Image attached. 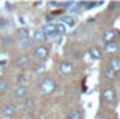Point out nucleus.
Instances as JSON below:
<instances>
[{"label":"nucleus","instance_id":"17","mask_svg":"<svg viewBox=\"0 0 120 119\" xmlns=\"http://www.w3.org/2000/svg\"><path fill=\"white\" fill-rule=\"evenodd\" d=\"M32 39H34V42H38L39 45H42V44H45V42L48 41V36H46V34L42 30H38V31H35Z\"/></svg>","mask_w":120,"mask_h":119},{"label":"nucleus","instance_id":"11","mask_svg":"<svg viewBox=\"0 0 120 119\" xmlns=\"http://www.w3.org/2000/svg\"><path fill=\"white\" fill-rule=\"evenodd\" d=\"M64 119H84V112H82L81 108H77V107L71 108V109L67 111Z\"/></svg>","mask_w":120,"mask_h":119},{"label":"nucleus","instance_id":"2","mask_svg":"<svg viewBox=\"0 0 120 119\" xmlns=\"http://www.w3.org/2000/svg\"><path fill=\"white\" fill-rule=\"evenodd\" d=\"M49 56H50V46L46 45V44L36 45V46L32 49V58L36 60V62H39V63L46 62Z\"/></svg>","mask_w":120,"mask_h":119},{"label":"nucleus","instance_id":"19","mask_svg":"<svg viewBox=\"0 0 120 119\" xmlns=\"http://www.w3.org/2000/svg\"><path fill=\"white\" fill-rule=\"evenodd\" d=\"M14 42H15V39H14V36L11 34H4L1 36V45H3V48H10V46L14 45Z\"/></svg>","mask_w":120,"mask_h":119},{"label":"nucleus","instance_id":"6","mask_svg":"<svg viewBox=\"0 0 120 119\" xmlns=\"http://www.w3.org/2000/svg\"><path fill=\"white\" fill-rule=\"evenodd\" d=\"M102 51H103V53H106V55H110V56H113V55H117V52L120 51V42H119V41L106 42V44H103V46H102Z\"/></svg>","mask_w":120,"mask_h":119},{"label":"nucleus","instance_id":"18","mask_svg":"<svg viewBox=\"0 0 120 119\" xmlns=\"http://www.w3.org/2000/svg\"><path fill=\"white\" fill-rule=\"evenodd\" d=\"M22 107L27 109V111H32L36 108V99L34 97H27L25 99H22Z\"/></svg>","mask_w":120,"mask_h":119},{"label":"nucleus","instance_id":"15","mask_svg":"<svg viewBox=\"0 0 120 119\" xmlns=\"http://www.w3.org/2000/svg\"><path fill=\"white\" fill-rule=\"evenodd\" d=\"M108 66L112 67L116 73H120V55H113L108 60Z\"/></svg>","mask_w":120,"mask_h":119},{"label":"nucleus","instance_id":"16","mask_svg":"<svg viewBox=\"0 0 120 119\" xmlns=\"http://www.w3.org/2000/svg\"><path fill=\"white\" fill-rule=\"evenodd\" d=\"M103 76H105V79H108V80H110V81H115V80H117V77H119V73H116L112 67H109L108 64L103 67Z\"/></svg>","mask_w":120,"mask_h":119},{"label":"nucleus","instance_id":"23","mask_svg":"<svg viewBox=\"0 0 120 119\" xmlns=\"http://www.w3.org/2000/svg\"><path fill=\"white\" fill-rule=\"evenodd\" d=\"M95 119H112V116L108 114V111L101 109V111H98V114L95 115Z\"/></svg>","mask_w":120,"mask_h":119},{"label":"nucleus","instance_id":"14","mask_svg":"<svg viewBox=\"0 0 120 119\" xmlns=\"http://www.w3.org/2000/svg\"><path fill=\"white\" fill-rule=\"evenodd\" d=\"M15 38H18L20 41H25L31 38V31L27 27H20L15 30Z\"/></svg>","mask_w":120,"mask_h":119},{"label":"nucleus","instance_id":"13","mask_svg":"<svg viewBox=\"0 0 120 119\" xmlns=\"http://www.w3.org/2000/svg\"><path fill=\"white\" fill-rule=\"evenodd\" d=\"M60 23H61L63 25H66L67 28H68V27H75L77 18H75L74 16H71V14H63V16L60 17Z\"/></svg>","mask_w":120,"mask_h":119},{"label":"nucleus","instance_id":"5","mask_svg":"<svg viewBox=\"0 0 120 119\" xmlns=\"http://www.w3.org/2000/svg\"><path fill=\"white\" fill-rule=\"evenodd\" d=\"M14 66H15L18 70H21V71L28 70L31 67V56L27 55V53H22V55L17 56V59L14 60Z\"/></svg>","mask_w":120,"mask_h":119},{"label":"nucleus","instance_id":"8","mask_svg":"<svg viewBox=\"0 0 120 119\" xmlns=\"http://www.w3.org/2000/svg\"><path fill=\"white\" fill-rule=\"evenodd\" d=\"M28 92H30V90H28L27 86H18V84H15V87L13 88V97L17 98V99H25L28 97Z\"/></svg>","mask_w":120,"mask_h":119},{"label":"nucleus","instance_id":"20","mask_svg":"<svg viewBox=\"0 0 120 119\" xmlns=\"http://www.w3.org/2000/svg\"><path fill=\"white\" fill-rule=\"evenodd\" d=\"M8 90H10V83H8V80H7L4 76H0V95H1V94H6Z\"/></svg>","mask_w":120,"mask_h":119},{"label":"nucleus","instance_id":"7","mask_svg":"<svg viewBox=\"0 0 120 119\" xmlns=\"http://www.w3.org/2000/svg\"><path fill=\"white\" fill-rule=\"evenodd\" d=\"M59 70L63 76H71L74 73V63L70 60H63L59 64Z\"/></svg>","mask_w":120,"mask_h":119},{"label":"nucleus","instance_id":"1","mask_svg":"<svg viewBox=\"0 0 120 119\" xmlns=\"http://www.w3.org/2000/svg\"><path fill=\"white\" fill-rule=\"evenodd\" d=\"M38 90L43 95H52V94H55L57 91V81H56V79L52 77V76L42 77L41 81L38 83Z\"/></svg>","mask_w":120,"mask_h":119},{"label":"nucleus","instance_id":"9","mask_svg":"<svg viewBox=\"0 0 120 119\" xmlns=\"http://www.w3.org/2000/svg\"><path fill=\"white\" fill-rule=\"evenodd\" d=\"M1 112H3V115H4L6 118H13V116L17 115L18 108H17V105H15L14 102H7V104H4Z\"/></svg>","mask_w":120,"mask_h":119},{"label":"nucleus","instance_id":"4","mask_svg":"<svg viewBox=\"0 0 120 119\" xmlns=\"http://www.w3.org/2000/svg\"><path fill=\"white\" fill-rule=\"evenodd\" d=\"M101 39L106 44V42H113V41H119L120 39V30L117 28H108L102 32Z\"/></svg>","mask_w":120,"mask_h":119},{"label":"nucleus","instance_id":"12","mask_svg":"<svg viewBox=\"0 0 120 119\" xmlns=\"http://www.w3.org/2000/svg\"><path fill=\"white\" fill-rule=\"evenodd\" d=\"M82 51L80 49V48H77V46H73V48H70L68 51H67V58L71 60H80L82 58Z\"/></svg>","mask_w":120,"mask_h":119},{"label":"nucleus","instance_id":"24","mask_svg":"<svg viewBox=\"0 0 120 119\" xmlns=\"http://www.w3.org/2000/svg\"><path fill=\"white\" fill-rule=\"evenodd\" d=\"M11 25V21L8 18H4L0 16V30H4V28H8Z\"/></svg>","mask_w":120,"mask_h":119},{"label":"nucleus","instance_id":"10","mask_svg":"<svg viewBox=\"0 0 120 119\" xmlns=\"http://www.w3.org/2000/svg\"><path fill=\"white\" fill-rule=\"evenodd\" d=\"M87 52H88V55L94 60H102L103 59V55H105L103 51H102V48H99L98 45H91Z\"/></svg>","mask_w":120,"mask_h":119},{"label":"nucleus","instance_id":"3","mask_svg":"<svg viewBox=\"0 0 120 119\" xmlns=\"http://www.w3.org/2000/svg\"><path fill=\"white\" fill-rule=\"evenodd\" d=\"M101 98L105 104H109V105H116L117 102V91L115 87L112 86H108V87H103L101 91Z\"/></svg>","mask_w":120,"mask_h":119},{"label":"nucleus","instance_id":"21","mask_svg":"<svg viewBox=\"0 0 120 119\" xmlns=\"http://www.w3.org/2000/svg\"><path fill=\"white\" fill-rule=\"evenodd\" d=\"M21 49L24 51H28V49H32L34 48V39L30 38V39H25V41H21Z\"/></svg>","mask_w":120,"mask_h":119},{"label":"nucleus","instance_id":"22","mask_svg":"<svg viewBox=\"0 0 120 119\" xmlns=\"http://www.w3.org/2000/svg\"><path fill=\"white\" fill-rule=\"evenodd\" d=\"M15 81H17L18 86H25V83H27V74H25L24 71L18 73L17 77H15Z\"/></svg>","mask_w":120,"mask_h":119}]
</instances>
